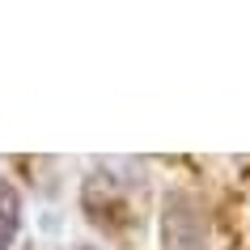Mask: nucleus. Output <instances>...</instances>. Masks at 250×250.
<instances>
[{"label":"nucleus","instance_id":"2","mask_svg":"<svg viewBox=\"0 0 250 250\" xmlns=\"http://www.w3.org/2000/svg\"><path fill=\"white\" fill-rule=\"evenodd\" d=\"M17 229H21V199L9 187V178H0V250L13 246Z\"/></svg>","mask_w":250,"mask_h":250},{"label":"nucleus","instance_id":"1","mask_svg":"<svg viewBox=\"0 0 250 250\" xmlns=\"http://www.w3.org/2000/svg\"><path fill=\"white\" fill-rule=\"evenodd\" d=\"M204 242V216H199L195 199L174 191L166 199V246L170 250H199Z\"/></svg>","mask_w":250,"mask_h":250},{"label":"nucleus","instance_id":"3","mask_svg":"<svg viewBox=\"0 0 250 250\" xmlns=\"http://www.w3.org/2000/svg\"><path fill=\"white\" fill-rule=\"evenodd\" d=\"M85 250H93V246H85Z\"/></svg>","mask_w":250,"mask_h":250}]
</instances>
